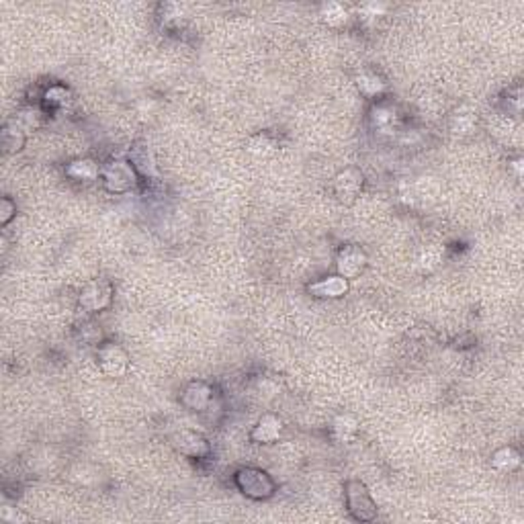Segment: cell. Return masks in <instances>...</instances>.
Masks as SVG:
<instances>
[{"mask_svg":"<svg viewBox=\"0 0 524 524\" xmlns=\"http://www.w3.org/2000/svg\"><path fill=\"white\" fill-rule=\"evenodd\" d=\"M346 502H348V510L353 512V516L357 521H373L377 514L375 502L369 494V490L365 488V484L361 481H350L346 486Z\"/></svg>","mask_w":524,"mask_h":524,"instance_id":"obj_1","label":"cell"},{"mask_svg":"<svg viewBox=\"0 0 524 524\" xmlns=\"http://www.w3.org/2000/svg\"><path fill=\"white\" fill-rule=\"evenodd\" d=\"M209 401H211V388L201 381L191 383L182 393V403L189 409H203V407H207Z\"/></svg>","mask_w":524,"mask_h":524,"instance_id":"obj_11","label":"cell"},{"mask_svg":"<svg viewBox=\"0 0 524 524\" xmlns=\"http://www.w3.org/2000/svg\"><path fill=\"white\" fill-rule=\"evenodd\" d=\"M272 143L266 139V137H254L252 139V143H250V150L252 152H257V154H262V156H266V154H270L272 152Z\"/></svg>","mask_w":524,"mask_h":524,"instance_id":"obj_21","label":"cell"},{"mask_svg":"<svg viewBox=\"0 0 524 524\" xmlns=\"http://www.w3.org/2000/svg\"><path fill=\"white\" fill-rule=\"evenodd\" d=\"M172 444H174L176 451H180L182 455H189V457H197L199 459V457L209 455L207 440L201 434H197V432H189V430L178 432V434L172 436Z\"/></svg>","mask_w":524,"mask_h":524,"instance_id":"obj_8","label":"cell"},{"mask_svg":"<svg viewBox=\"0 0 524 524\" xmlns=\"http://www.w3.org/2000/svg\"><path fill=\"white\" fill-rule=\"evenodd\" d=\"M363 189V174L357 168H346L334 178V193L340 201L350 203Z\"/></svg>","mask_w":524,"mask_h":524,"instance_id":"obj_4","label":"cell"},{"mask_svg":"<svg viewBox=\"0 0 524 524\" xmlns=\"http://www.w3.org/2000/svg\"><path fill=\"white\" fill-rule=\"evenodd\" d=\"M367 264V257L359 246H346L340 250L338 259H336V266H338V274L344 278H355L363 272Z\"/></svg>","mask_w":524,"mask_h":524,"instance_id":"obj_7","label":"cell"},{"mask_svg":"<svg viewBox=\"0 0 524 524\" xmlns=\"http://www.w3.org/2000/svg\"><path fill=\"white\" fill-rule=\"evenodd\" d=\"M236 484L242 490V494H246L248 498L262 500L272 496L274 492V484L268 477V473H264L261 469H242L236 475Z\"/></svg>","mask_w":524,"mask_h":524,"instance_id":"obj_2","label":"cell"},{"mask_svg":"<svg viewBox=\"0 0 524 524\" xmlns=\"http://www.w3.org/2000/svg\"><path fill=\"white\" fill-rule=\"evenodd\" d=\"M111 303V285L105 281L88 283L80 293V305L88 311H99Z\"/></svg>","mask_w":524,"mask_h":524,"instance_id":"obj_6","label":"cell"},{"mask_svg":"<svg viewBox=\"0 0 524 524\" xmlns=\"http://www.w3.org/2000/svg\"><path fill=\"white\" fill-rule=\"evenodd\" d=\"M12 213H14V205L8 199H4L2 201V224H6L12 217Z\"/></svg>","mask_w":524,"mask_h":524,"instance_id":"obj_22","label":"cell"},{"mask_svg":"<svg viewBox=\"0 0 524 524\" xmlns=\"http://www.w3.org/2000/svg\"><path fill=\"white\" fill-rule=\"evenodd\" d=\"M99 363H101V369L111 375V377H121L126 371H128V365H130V359L126 355V350L117 344H105L101 350H99Z\"/></svg>","mask_w":524,"mask_h":524,"instance_id":"obj_5","label":"cell"},{"mask_svg":"<svg viewBox=\"0 0 524 524\" xmlns=\"http://www.w3.org/2000/svg\"><path fill=\"white\" fill-rule=\"evenodd\" d=\"M322 16L330 23V25H340L346 21V8L338 2H328L322 6Z\"/></svg>","mask_w":524,"mask_h":524,"instance_id":"obj_18","label":"cell"},{"mask_svg":"<svg viewBox=\"0 0 524 524\" xmlns=\"http://www.w3.org/2000/svg\"><path fill=\"white\" fill-rule=\"evenodd\" d=\"M373 126L383 133H390L395 128V113L390 107H377L373 109Z\"/></svg>","mask_w":524,"mask_h":524,"instance_id":"obj_16","label":"cell"},{"mask_svg":"<svg viewBox=\"0 0 524 524\" xmlns=\"http://www.w3.org/2000/svg\"><path fill=\"white\" fill-rule=\"evenodd\" d=\"M357 428H359V422H357V418H355V416H350V414L338 416V418H336V422H334V434H336L340 440H348V438H353V436H355V432H357Z\"/></svg>","mask_w":524,"mask_h":524,"instance_id":"obj_14","label":"cell"},{"mask_svg":"<svg viewBox=\"0 0 524 524\" xmlns=\"http://www.w3.org/2000/svg\"><path fill=\"white\" fill-rule=\"evenodd\" d=\"M2 141H4V147L6 152H19L25 143V133L21 128L14 126H6L4 128V133H2Z\"/></svg>","mask_w":524,"mask_h":524,"instance_id":"obj_15","label":"cell"},{"mask_svg":"<svg viewBox=\"0 0 524 524\" xmlns=\"http://www.w3.org/2000/svg\"><path fill=\"white\" fill-rule=\"evenodd\" d=\"M440 262V250L438 248H426L420 257V266L422 268H434Z\"/></svg>","mask_w":524,"mask_h":524,"instance_id":"obj_20","label":"cell"},{"mask_svg":"<svg viewBox=\"0 0 524 524\" xmlns=\"http://www.w3.org/2000/svg\"><path fill=\"white\" fill-rule=\"evenodd\" d=\"M103 178H105V187L113 193H123L135 184V172L131 164L123 160L109 162L103 170Z\"/></svg>","mask_w":524,"mask_h":524,"instance_id":"obj_3","label":"cell"},{"mask_svg":"<svg viewBox=\"0 0 524 524\" xmlns=\"http://www.w3.org/2000/svg\"><path fill=\"white\" fill-rule=\"evenodd\" d=\"M492 465L496 469H502V471H512V469H516L521 465V455L514 449H510V446L500 449L498 453H494Z\"/></svg>","mask_w":524,"mask_h":524,"instance_id":"obj_13","label":"cell"},{"mask_svg":"<svg viewBox=\"0 0 524 524\" xmlns=\"http://www.w3.org/2000/svg\"><path fill=\"white\" fill-rule=\"evenodd\" d=\"M309 291L315 295V297H330V299H334V297H342L346 291H348V278H344V276H328V278H322V281H318V283H313L311 287H309Z\"/></svg>","mask_w":524,"mask_h":524,"instance_id":"obj_9","label":"cell"},{"mask_svg":"<svg viewBox=\"0 0 524 524\" xmlns=\"http://www.w3.org/2000/svg\"><path fill=\"white\" fill-rule=\"evenodd\" d=\"M66 172L74 180H95L99 176V168L93 160H76L68 166Z\"/></svg>","mask_w":524,"mask_h":524,"instance_id":"obj_12","label":"cell"},{"mask_svg":"<svg viewBox=\"0 0 524 524\" xmlns=\"http://www.w3.org/2000/svg\"><path fill=\"white\" fill-rule=\"evenodd\" d=\"M359 88L365 95L373 97V95H379L385 88V82H381V78L375 76V74H363V76H359Z\"/></svg>","mask_w":524,"mask_h":524,"instance_id":"obj_19","label":"cell"},{"mask_svg":"<svg viewBox=\"0 0 524 524\" xmlns=\"http://www.w3.org/2000/svg\"><path fill=\"white\" fill-rule=\"evenodd\" d=\"M281 430H283L281 420L276 416H272V414H266V416H262L261 420H259V424L254 426L252 438L257 442H262V444H270V442H274L281 436Z\"/></svg>","mask_w":524,"mask_h":524,"instance_id":"obj_10","label":"cell"},{"mask_svg":"<svg viewBox=\"0 0 524 524\" xmlns=\"http://www.w3.org/2000/svg\"><path fill=\"white\" fill-rule=\"evenodd\" d=\"M475 121H477V115H475L473 111L461 109V111H457L455 117H453V131H455V133H469V131L473 130Z\"/></svg>","mask_w":524,"mask_h":524,"instance_id":"obj_17","label":"cell"}]
</instances>
